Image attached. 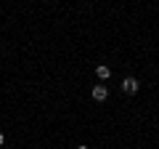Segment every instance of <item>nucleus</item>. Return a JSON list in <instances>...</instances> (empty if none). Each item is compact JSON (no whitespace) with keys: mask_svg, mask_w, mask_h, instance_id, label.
Masks as SVG:
<instances>
[{"mask_svg":"<svg viewBox=\"0 0 159 149\" xmlns=\"http://www.w3.org/2000/svg\"><path fill=\"white\" fill-rule=\"evenodd\" d=\"M93 99H96V101H106L109 99V88L106 85H96L93 88Z\"/></svg>","mask_w":159,"mask_h":149,"instance_id":"2","label":"nucleus"},{"mask_svg":"<svg viewBox=\"0 0 159 149\" xmlns=\"http://www.w3.org/2000/svg\"><path fill=\"white\" fill-rule=\"evenodd\" d=\"M77 149H88V147H82V144H80V147H77Z\"/></svg>","mask_w":159,"mask_h":149,"instance_id":"5","label":"nucleus"},{"mask_svg":"<svg viewBox=\"0 0 159 149\" xmlns=\"http://www.w3.org/2000/svg\"><path fill=\"white\" fill-rule=\"evenodd\" d=\"M3 141H6V136H3V133H0V147H3Z\"/></svg>","mask_w":159,"mask_h":149,"instance_id":"4","label":"nucleus"},{"mask_svg":"<svg viewBox=\"0 0 159 149\" xmlns=\"http://www.w3.org/2000/svg\"><path fill=\"white\" fill-rule=\"evenodd\" d=\"M138 88H141V83H138L135 77H125V80H122V91L125 93H138Z\"/></svg>","mask_w":159,"mask_h":149,"instance_id":"1","label":"nucleus"},{"mask_svg":"<svg viewBox=\"0 0 159 149\" xmlns=\"http://www.w3.org/2000/svg\"><path fill=\"white\" fill-rule=\"evenodd\" d=\"M96 74H98V80H109V77H111V69H109L106 64H98V67H96Z\"/></svg>","mask_w":159,"mask_h":149,"instance_id":"3","label":"nucleus"}]
</instances>
